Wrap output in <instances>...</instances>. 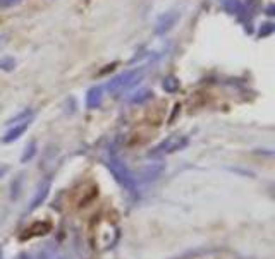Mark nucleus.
<instances>
[{
  "mask_svg": "<svg viewBox=\"0 0 275 259\" xmlns=\"http://www.w3.org/2000/svg\"><path fill=\"white\" fill-rule=\"evenodd\" d=\"M107 167L112 172L114 179L119 182V184L122 185L124 189H127V191H131V192L134 191V189H136V179H134V175H132L131 170L127 168V165L124 163V161L120 160V158L117 156L114 151H112L110 155H108Z\"/></svg>",
  "mask_w": 275,
  "mask_h": 259,
  "instance_id": "1",
  "label": "nucleus"
},
{
  "mask_svg": "<svg viewBox=\"0 0 275 259\" xmlns=\"http://www.w3.org/2000/svg\"><path fill=\"white\" fill-rule=\"evenodd\" d=\"M145 76V69L140 67V69H132V71H126L122 72V74H119L117 78H114L110 81V83L107 84V90L110 93H122L129 90V88H132L134 84L140 83L141 79H143Z\"/></svg>",
  "mask_w": 275,
  "mask_h": 259,
  "instance_id": "2",
  "label": "nucleus"
},
{
  "mask_svg": "<svg viewBox=\"0 0 275 259\" xmlns=\"http://www.w3.org/2000/svg\"><path fill=\"white\" fill-rule=\"evenodd\" d=\"M119 238V228L108 220L100 221L98 226H96V233H95V240L96 244L102 249H108L117 242Z\"/></svg>",
  "mask_w": 275,
  "mask_h": 259,
  "instance_id": "3",
  "label": "nucleus"
},
{
  "mask_svg": "<svg viewBox=\"0 0 275 259\" xmlns=\"http://www.w3.org/2000/svg\"><path fill=\"white\" fill-rule=\"evenodd\" d=\"M189 139L186 136H171L167 137L165 141H162L159 146H155L150 153V158H155V156H160V155H171V153H176V151H181L188 146Z\"/></svg>",
  "mask_w": 275,
  "mask_h": 259,
  "instance_id": "4",
  "label": "nucleus"
},
{
  "mask_svg": "<svg viewBox=\"0 0 275 259\" xmlns=\"http://www.w3.org/2000/svg\"><path fill=\"white\" fill-rule=\"evenodd\" d=\"M179 21V12H167V14H164L162 18L159 19V23H157V30L155 33L157 35H165L169 33V31L172 30L174 26H176V23Z\"/></svg>",
  "mask_w": 275,
  "mask_h": 259,
  "instance_id": "5",
  "label": "nucleus"
},
{
  "mask_svg": "<svg viewBox=\"0 0 275 259\" xmlns=\"http://www.w3.org/2000/svg\"><path fill=\"white\" fill-rule=\"evenodd\" d=\"M50 230H52L50 221H35V223L31 225L26 232H24V235L21 238L23 240H26V238H31V237L47 235V233H50Z\"/></svg>",
  "mask_w": 275,
  "mask_h": 259,
  "instance_id": "6",
  "label": "nucleus"
},
{
  "mask_svg": "<svg viewBox=\"0 0 275 259\" xmlns=\"http://www.w3.org/2000/svg\"><path fill=\"white\" fill-rule=\"evenodd\" d=\"M103 102V88L102 86H93L90 91L86 93V107L90 110L98 108Z\"/></svg>",
  "mask_w": 275,
  "mask_h": 259,
  "instance_id": "7",
  "label": "nucleus"
},
{
  "mask_svg": "<svg viewBox=\"0 0 275 259\" xmlns=\"http://www.w3.org/2000/svg\"><path fill=\"white\" fill-rule=\"evenodd\" d=\"M48 192H50V179H47L45 182H43L42 185L38 187V191H36V196L35 199L31 201V206H30V211H33V209H36L38 206H42L43 201L47 199Z\"/></svg>",
  "mask_w": 275,
  "mask_h": 259,
  "instance_id": "8",
  "label": "nucleus"
},
{
  "mask_svg": "<svg viewBox=\"0 0 275 259\" xmlns=\"http://www.w3.org/2000/svg\"><path fill=\"white\" fill-rule=\"evenodd\" d=\"M30 122H31V120H26V122H21V124H14V127H12L11 131L7 132L6 136H4L2 141L6 144H9V143H12V141L19 139V137L24 134V131H26V129L30 127Z\"/></svg>",
  "mask_w": 275,
  "mask_h": 259,
  "instance_id": "9",
  "label": "nucleus"
},
{
  "mask_svg": "<svg viewBox=\"0 0 275 259\" xmlns=\"http://www.w3.org/2000/svg\"><path fill=\"white\" fill-rule=\"evenodd\" d=\"M222 9L232 16H239L242 14V2L241 0H222Z\"/></svg>",
  "mask_w": 275,
  "mask_h": 259,
  "instance_id": "10",
  "label": "nucleus"
},
{
  "mask_svg": "<svg viewBox=\"0 0 275 259\" xmlns=\"http://www.w3.org/2000/svg\"><path fill=\"white\" fill-rule=\"evenodd\" d=\"M162 172H164V165H162V163H159V165H150V167L143 172V179L145 180H155Z\"/></svg>",
  "mask_w": 275,
  "mask_h": 259,
  "instance_id": "11",
  "label": "nucleus"
},
{
  "mask_svg": "<svg viewBox=\"0 0 275 259\" xmlns=\"http://www.w3.org/2000/svg\"><path fill=\"white\" fill-rule=\"evenodd\" d=\"M179 79L174 78V76H167V78L164 79V83H162V88H164V91L167 93H176L179 91Z\"/></svg>",
  "mask_w": 275,
  "mask_h": 259,
  "instance_id": "12",
  "label": "nucleus"
},
{
  "mask_svg": "<svg viewBox=\"0 0 275 259\" xmlns=\"http://www.w3.org/2000/svg\"><path fill=\"white\" fill-rule=\"evenodd\" d=\"M152 96H153V93L150 91V90H141V91H138L136 95H132L131 103H134V105H141V103L148 102V100L152 98Z\"/></svg>",
  "mask_w": 275,
  "mask_h": 259,
  "instance_id": "13",
  "label": "nucleus"
},
{
  "mask_svg": "<svg viewBox=\"0 0 275 259\" xmlns=\"http://www.w3.org/2000/svg\"><path fill=\"white\" fill-rule=\"evenodd\" d=\"M31 117H33V112L31 110H24L23 113H19L18 117H14L12 120H9V124L11 125H14V124H21V122H26V120H31Z\"/></svg>",
  "mask_w": 275,
  "mask_h": 259,
  "instance_id": "14",
  "label": "nucleus"
},
{
  "mask_svg": "<svg viewBox=\"0 0 275 259\" xmlns=\"http://www.w3.org/2000/svg\"><path fill=\"white\" fill-rule=\"evenodd\" d=\"M14 67H16V60L12 59V57H4V59L0 60V69H4V71L11 72L14 71Z\"/></svg>",
  "mask_w": 275,
  "mask_h": 259,
  "instance_id": "15",
  "label": "nucleus"
},
{
  "mask_svg": "<svg viewBox=\"0 0 275 259\" xmlns=\"http://www.w3.org/2000/svg\"><path fill=\"white\" fill-rule=\"evenodd\" d=\"M35 153H36V143H35V141H31L30 146H26V153H24V155H23L21 161H23V163H26V161H30L31 158L35 156Z\"/></svg>",
  "mask_w": 275,
  "mask_h": 259,
  "instance_id": "16",
  "label": "nucleus"
},
{
  "mask_svg": "<svg viewBox=\"0 0 275 259\" xmlns=\"http://www.w3.org/2000/svg\"><path fill=\"white\" fill-rule=\"evenodd\" d=\"M273 31H275V24H272V23H265V24H261L260 33H258V36H260V38H265V36L272 35Z\"/></svg>",
  "mask_w": 275,
  "mask_h": 259,
  "instance_id": "17",
  "label": "nucleus"
},
{
  "mask_svg": "<svg viewBox=\"0 0 275 259\" xmlns=\"http://www.w3.org/2000/svg\"><path fill=\"white\" fill-rule=\"evenodd\" d=\"M23 0H0V6L2 7H14L18 4H21Z\"/></svg>",
  "mask_w": 275,
  "mask_h": 259,
  "instance_id": "18",
  "label": "nucleus"
},
{
  "mask_svg": "<svg viewBox=\"0 0 275 259\" xmlns=\"http://www.w3.org/2000/svg\"><path fill=\"white\" fill-rule=\"evenodd\" d=\"M0 259H2V257H0Z\"/></svg>",
  "mask_w": 275,
  "mask_h": 259,
  "instance_id": "19",
  "label": "nucleus"
}]
</instances>
